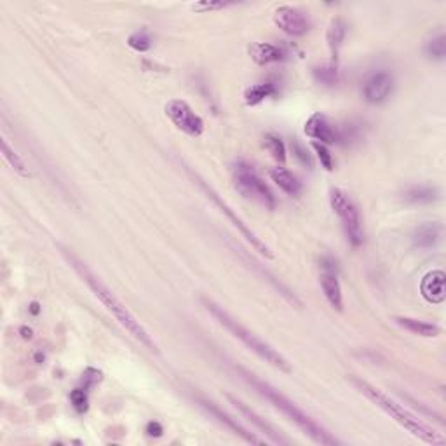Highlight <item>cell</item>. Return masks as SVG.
Returning <instances> with one entry per match:
<instances>
[{
  "label": "cell",
  "instance_id": "obj_18",
  "mask_svg": "<svg viewBox=\"0 0 446 446\" xmlns=\"http://www.w3.org/2000/svg\"><path fill=\"white\" fill-rule=\"evenodd\" d=\"M270 178L272 181H275V185H277L282 192H286V194L296 195L302 192V181H300L291 171L286 169V167H272Z\"/></svg>",
  "mask_w": 446,
  "mask_h": 446
},
{
  "label": "cell",
  "instance_id": "obj_15",
  "mask_svg": "<svg viewBox=\"0 0 446 446\" xmlns=\"http://www.w3.org/2000/svg\"><path fill=\"white\" fill-rule=\"evenodd\" d=\"M445 281H446V275L443 270H431L422 277L420 293L422 296H424L425 302L434 303V305L445 302L446 298Z\"/></svg>",
  "mask_w": 446,
  "mask_h": 446
},
{
  "label": "cell",
  "instance_id": "obj_6",
  "mask_svg": "<svg viewBox=\"0 0 446 446\" xmlns=\"http://www.w3.org/2000/svg\"><path fill=\"white\" fill-rule=\"evenodd\" d=\"M330 204L331 209L340 218V223L344 226V232L347 236L348 243L354 247L361 246L362 240H364V230H362L361 215H359V209L354 204V201L348 197L347 192L340 190V188H331Z\"/></svg>",
  "mask_w": 446,
  "mask_h": 446
},
{
  "label": "cell",
  "instance_id": "obj_10",
  "mask_svg": "<svg viewBox=\"0 0 446 446\" xmlns=\"http://www.w3.org/2000/svg\"><path fill=\"white\" fill-rule=\"evenodd\" d=\"M274 23L291 37H302L310 30V17L305 10L293 6H279L274 10Z\"/></svg>",
  "mask_w": 446,
  "mask_h": 446
},
{
  "label": "cell",
  "instance_id": "obj_16",
  "mask_svg": "<svg viewBox=\"0 0 446 446\" xmlns=\"http://www.w3.org/2000/svg\"><path fill=\"white\" fill-rule=\"evenodd\" d=\"M443 239V223L439 222H425L415 229L411 240L413 246L418 249H432L438 246Z\"/></svg>",
  "mask_w": 446,
  "mask_h": 446
},
{
  "label": "cell",
  "instance_id": "obj_12",
  "mask_svg": "<svg viewBox=\"0 0 446 446\" xmlns=\"http://www.w3.org/2000/svg\"><path fill=\"white\" fill-rule=\"evenodd\" d=\"M303 131L309 138L316 139L317 143H323V145H333L341 139V129L328 115L321 114V112L310 115Z\"/></svg>",
  "mask_w": 446,
  "mask_h": 446
},
{
  "label": "cell",
  "instance_id": "obj_21",
  "mask_svg": "<svg viewBox=\"0 0 446 446\" xmlns=\"http://www.w3.org/2000/svg\"><path fill=\"white\" fill-rule=\"evenodd\" d=\"M345 35H347V23L341 17H334L330 23V28H328L326 33L328 47H330L331 56H333V61L338 58V51H340L341 44H344Z\"/></svg>",
  "mask_w": 446,
  "mask_h": 446
},
{
  "label": "cell",
  "instance_id": "obj_2",
  "mask_svg": "<svg viewBox=\"0 0 446 446\" xmlns=\"http://www.w3.org/2000/svg\"><path fill=\"white\" fill-rule=\"evenodd\" d=\"M233 369L239 373V376L247 383V385L253 387V389L256 390V392L260 394L261 397H265V399H267L268 403H270L272 406L275 408V410L281 411V413L284 415L288 420H291L293 424H295L296 427H298L300 431L303 432V434L309 436V438L312 439L314 443H317V445H323V446H338L340 445V441H338L334 436H331L330 432H328L326 429L323 427V425L317 424V422L314 420V418H310L309 415H307L305 411L302 410V408L296 406V404L293 403L291 399H288L284 394H281L277 389H274L270 383L263 382V380L258 378L254 373H251L249 369L243 368V366H233Z\"/></svg>",
  "mask_w": 446,
  "mask_h": 446
},
{
  "label": "cell",
  "instance_id": "obj_23",
  "mask_svg": "<svg viewBox=\"0 0 446 446\" xmlns=\"http://www.w3.org/2000/svg\"><path fill=\"white\" fill-rule=\"evenodd\" d=\"M424 52L429 59L443 61L446 58V37L443 30L436 31L431 38L424 44Z\"/></svg>",
  "mask_w": 446,
  "mask_h": 446
},
{
  "label": "cell",
  "instance_id": "obj_33",
  "mask_svg": "<svg viewBox=\"0 0 446 446\" xmlns=\"http://www.w3.org/2000/svg\"><path fill=\"white\" fill-rule=\"evenodd\" d=\"M146 432H148V436L159 438V436H162L164 429H162V425L159 424V422H148V425H146Z\"/></svg>",
  "mask_w": 446,
  "mask_h": 446
},
{
  "label": "cell",
  "instance_id": "obj_4",
  "mask_svg": "<svg viewBox=\"0 0 446 446\" xmlns=\"http://www.w3.org/2000/svg\"><path fill=\"white\" fill-rule=\"evenodd\" d=\"M201 302H202V305H204V309L208 310V312L211 314L213 317H215L216 323L222 324V326L225 328V330L229 331V333L232 334L233 338H237V340L243 341L244 347L249 348L251 352H254L258 357L263 359L265 362H268V364L274 366V368L281 369V371H284V373L293 371L291 364H289L288 359H286L284 355L279 354V352L275 351L272 345H268L267 341L261 340L258 334H254L253 331H249L246 326H243L239 321L233 319V317L230 316V314L226 312L223 307H220L218 303H215L213 300H209V298H201Z\"/></svg>",
  "mask_w": 446,
  "mask_h": 446
},
{
  "label": "cell",
  "instance_id": "obj_34",
  "mask_svg": "<svg viewBox=\"0 0 446 446\" xmlns=\"http://www.w3.org/2000/svg\"><path fill=\"white\" fill-rule=\"evenodd\" d=\"M30 310H31V314H38V303H35V302L31 303V309Z\"/></svg>",
  "mask_w": 446,
  "mask_h": 446
},
{
  "label": "cell",
  "instance_id": "obj_7",
  "mask_svg": "<svg viewBox=\"0 0 446 446\" xmlns=\"http://www.w3.org/2000/svg\"><path fill=\"white\" fill-rule=\"evenodd\" d=\"M187 173H188V174H190V178H192V180H194V181H197V185H199V187H201V188H202V190H204V194H206V195H208V197H209V199H211V201H213V202H215V204H216V206H218V209H220V211H222V213H225V215H226V218H229V220H230V222H232V225H233V226H236V229H237V230H239V232H240V233H243V237H244V239H246V240H247V243H249V244H251V247H254V249H256V251H258V253H260V254H263V256H267V258H272V253H270V249H268V247H267V244H263V243H261V239H260V237H258V236H256V233H254V232H253V230H249V229H247V225H246V223H244V222H243V220H240V218H239V216H237V215H236V213H233V211H232V208H230V206H229V204H226V202H223V201H222V199H220V197H218V194H216V192H215V190H213V188H211V187H209V185H208V183H206V181H204V180H202V178H201V176H199V174H195V173H194V171H192V169H187Z\"/></svg>",
  "mask_w": 446,
  "mask_h": 446
},
{
  "label": "cell",
  "instance_id": "obj_22",
  "mask_svg": "<svg viewBox=\"0 0 446 446\" xmlns=\"http://www.w3.org/2000/svg\"><path fill=\"white\" fill-rule=\"evenodd\" d=\"M277 93V87H275L274 82H261V84H254V86H249L246 91H244V101L246 105H258L261 103L267 98L274 96Z\"/></svg>",
  "mask_w": 446,
  "mask_h": 446
},
{
  "label": "cell",
  "instance_id": "obj_3",
  "mask_svg": "<svg viewBox=\"0 0 446 446\" xmlns=\"http://www.w3.org/2000/svg\"><path fill=\"white\" fill-rule=\"evenodd\" d=\"M348 380H351L352 385H354L366 399L371 401V403L375 404V406H378L383 413H387L394 422H397L401 427L406 429L411 436H415V438H418L420 441L432 446H443L446 443V438L441 432H438L432 425H429L427 422H424L422 418H418L417 415L411 413L410 410H406L403 404L394 401L389 394L380 390L378 387L371 385V383L359 378V376H348Z\"/></svg>",
  "mask_w": 446,
  "mask_h": 446
},
{
  "label": "cell",
  "instance_id": "obj_27",
  "mask_svg": "<svg viewBox=\"0 0 446 446\" xmlns=\"http://www.w3.org/2000/svg\"><path fill=\"white\" fill-rule=\"evenodd\" d=\"M263 145L267 146V150L272 153V157H274L277 162H281V164L286 162V146L279 136L267 134L263 138Z\"/></svg>",
  "mask_w": 446,
  "mask_h": 446
},
{
  "label": "cell",
  "instance_id": "obj_31",
  "mask_svg": "<svg viewBox=\"0 0 446 446\" xmlns=\"http://www.w3.org/2000/svg\"><path fill=\"white\" fill-rule=\"evenodd\" d=\"M101 380V371H98V369L94 368H87L86 371H84L82 375V382H84V389H89V387L96 385L98 382Z\"/></svg>",
  "mask_w": 446,
  "mask_h": 446
},
{
  "label": "cell",
  "instance_id": "obj_8",
  "mask_svg": "<svg viewBox=\"0 0 446 446\" xmlns=\"http://www.w3.org/2000/svg\"><path fill=\"white\" fill-rule=\"evenodd\" d=\"M164 110H166V115L171 118V122L180 131H183L185 134L192 136V138H199L204 132V121L195 114L194 108L187 101L171 100L167 101Z\"/></svg>",
  "mask_w": 446,
  "mask_h": 446
},
{
  "label": "cell",
  "instance_id": "obj_32",
  "mask_svg": "<svg viewBox=\"0 0 446 446\" xmlns=\"http://www.w3.org/2000/svg\"><path fill=\"white\" fill-rule=\"evenodd\" d=\"M295 155L298 157V159L302 160L303 164H309V166H312V157L309 155V152H307V150L303 148V146L295 145Z\"/></svg>",
  "mask_w": 446,
  "mask_h": 446
},
{
  "label": "cell",
  "instance_id": "obj_5",
  "mask_svg": "<svg viewBox=\"0 0 446 446\" xmlns=\"http://www.w3.org/2000/svg\"><path fill=\"white\" fill-rule=\"evenodd\" d=\"M233 181H236L237 190L246 197L254 199L265 208L275 209V195L270 190L263 178L258 174V171L246 160H239L233 166Z\"/></svg>",
  "mask_w": 446,
  "mask_h": 446
},
{
  "label": "cell",
  "instance_id": "obj_11",
  "mask_svg": "<svg viewBox=\"0 0 446 446\" xmlns=\"http://www.w3.org/2000/svg\"><path fill=\"white\" fill-rule=\"evenodd\" d=\"M394 91V77L387 70L369 73L362 82V98L371 105H380L390 98Z\"/></svg>",
  "mask_w": 446,
  "mask_h": 446
},
{
  "label": "cell",
  "instance_id": "obj_30",
  "mask_svg": "<svg viewBox=\"0 0 446 446\" xmlns=\"http://www.w3.org/2000/svg\"><path fill=\"white\" fill-rule=\"evenodd\" d=\"M312 148L316 150L317 157H319L321 166H323L326 171L333 169V155H331V153H330V150H328V146L323 145V143L314 141V143H312Z\"/></svg>",
  "mask_w": 446,
  "mask_h": 446
},
{
  "label": "cell",
  "instance_id": "obj_28",
  "mask_svg": "<svg viewBox=\"0 0 446 446\" xmlns=\"http://www.w3.org/2000/svg\"><path fill=\"white\" fill-rule=\"evenodd\" d=\"M237 6V2H223V0H201L192 6V9L197 13H211V10H222L226 7Z\"/></svg>",
  "mask_w": 446,
  "mask_h": 446
},
{
  "label": "cell",
  "instance_id": "obj_26",
  "mask_svg": "<svg viewBox=\"0 0 446 446\" xmlns=\"http://www.w3.org/2000/svg\"><path fill=\"white\" fill-rule=\"evenodd\" d=\"M314 77H316L317 82L324 84V86H334L338 82L337 65L330 63V65L317 66V68H314Z\"/></svg>",
  "mask_w": 446,
  "mask_h": 446
},
{
  "label": "cell",
  "instance_id": "obj_9",
  "mask_svg": "<svg viewBox=\"0 0 446 446\" xmlns=\"http://www.w3.org/2000/svg\"><path fill=\"white\" fill-rule=\"evenodd\" d=\"M321 288L333 310H344V296L338 281V263L333 256L321 258Z\"/></svg>",
  "mask_w": 446,
  "mask_h": 446
},
{
  "label": "cell",
  "instance_id": "obj_1",
  "mask_svg": "<svg viewBox=\"0 0 446 446\" xmlns=\"http://www.w3.org/2000/svg\"><path fill=\"white\" fill-rule=\"evenodd\" d=\"M61 253L63 256H65V260L70 263V267H72L73 270L77 272V275H79V277L89 286V289L94 293V296H96L105 307H107L108 312L118 321V324H121V326L124 328V330L128 331L134 340H138L139 344L145 345L150 352L159 354V347H157V344L153 341L152 334H150L148 331L145 330V326L136 319L134 314H132L131 310H129L128 307H125L117 296H115V293L112 291V289L108 288V286L105 284V282L101 281V279L98 277L89 267H87L86 261L80 260L77 254H73L72 251L66 249V247H61Z\"/></svg>",
  "mask_w": 446,
  "mask_h": 446
},
{
  "label": "cell",
  "instance_id": "obj_25",
  "mask_svg": "<svg viewBox=\"0 0 446 446\" xmlns=\"http://www.w3.org/2000/svg\"><path fill=\"white\" fill-rule=\"evenodd\" d=\"M128 45L136 52H146L152 47V37L146 30H136L128 37Z\"/></svg>",
  "mask_w": 446,
  "mask_h": 446
},
{
  "label": "cell",
  "instance_id": "obj_17",
  "mask_svg": "<svg viewBox=\"0 0 446 446\" xmlns=\"http://www.w3.org/2000/svg\"><path fill=\"white\" fill-rule=\"evenodd\" d=\"M249 56L256 65H270V63H277L284 58V52L279 45L268 44V42H256V44L249 45Z\"/></svg>",
  "mask_w": 446,
  "mask_h": 446
},
{
  "label": "cell",
  "instance_id": "obj_20",
  "mask_svg": "<svg viewBox=\"0 0 446 446\" xmlns=\"http://www.w3.org/2000/svg\"><path fill=\"white\" fill-rule=\"evenodd\" d=\"M396 323L399 324L401 328H404L410 333L418 334V337H425V338H434L441 333L439 326L432 323H425V321H418V319H411V317H396Z\"/></svg>",
  "mask_w": 446,
  "mask_h": 446
},
{
  "label": "cell",
  "instance_id": "obj_19",
  "mask_svg": "<svg viewBox=\"0 0 446 446\" xmlns=\"http://www.w3.org/2000/svg\"><path fill=\"white\" fill-rule=\"evenodd\" d=\"M403 197L404 201L415 206L432 204L439 199V190L436 187H427V185H415V187H410L404 192Z\"/></svg>",
  "mask_w": 446,
  "mask_h": 446
},
{
  "label": "cell",
  "instance_id": "obj_29",
  "mask_svg": "<svg viewBox=\"0 0 446 446\" xmlns=\"http://www.w3.org/2000/svg\"><path fill=\"white\" fill-rule=\"evenodd\" d=\"M70 401H72V406L75 408L79 413H84L87 410V404H89V399H87V390L86 389H73L70 392Z\"/></svg>",
  "mask_w": 446,
  "mask_h": 446
},
{
  "label": "cell",
  "instance_id": "obj_14",
  "mask_svg": "<svg viewBox=\"0 0 446 446\" xmlns=\"http://www.w3.org/2000/svg\"><path fill=\"white\" fill-rule=\"evenodd\" d=\"M226 399L230 401V403L233 404V406L237 408V410L240 411V413L244 415V417L247 418V420L251 422V424L254 425V427H258L260 429L261 432H263L265 436H267L268 439H270L272 443H275V445H289V439H286L284 436L281 434V432L277 431V429L274 427V425L272 424H268L267 420H265V418H261L260 415L256 413V411L254 410H251L249 406H247L246 403H243V401L240 399H237V397H233V396H226Z\"/></svg>",
  "mask_w": 446,
  "mask_h": 446
},
{
  "label": "cell",
  "instance_id": "obj_13",
  "mask_svg": "<svg viewBox=\"0 0 446 446\" xmlns=\"http://www.w3.org/2000/svg\"><path fill=\"white\" fill-rule=\"evenodd\" d=\"M195 401H197L199 406L204 408V410L208 411V413L211 415V417L215 418L216 422H220L222 425H225V427L229 429V431H232L233 434L240 436V438H243L246 443H251V445H263V443H265L263 439H260V438H256L254 434H251V432L247 431V429L244 427V425H240L239 422H237V418L230 417V415L225 413V411H223L222 408L216 406V404L213 403V401L206 399V397H202V396H195Z\"/></svg>",
  "mask_w": 446,
  "mask_h": 446
},
{
  "label": "cell",
  "instance_id": "obj_24",
  "mask_svg": "<svg viewBox=\"0 0 446 446\" xmlns=\"http://www.w3.org/2000/svg\"><path fill=\"white\" fill-rule=\"evenodd\" d=\"M0 146H2L3 157H6V160L9 162V166L13 167V169L16 171V173L20 174V176H24V178L30 176V171H28L26 162H24V160L21 159V157L17 155L16 152H14V148L9 145V143H7L6 138H2V141H0Z\"/></svg>",
  "mask_w": 446,
  "mask_h": 446
}]
</instances>
